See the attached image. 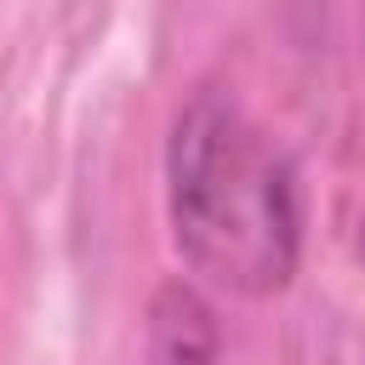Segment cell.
<instances>
[{
    "label": "cell",
    "mask_w": 365,
    "mask_h": 365,
    "mask_svg": "<svg viewBox=\"0 0 365 365\" xmlns=\"http://www.w3.org/2000/svg\"><path fill=\"white\" fill-rule=\"evenodd\" d=\"M165 205L182 262L228 297H274L297 274L302 194L285 148L228 97L194 91L165 143Z\"/></svg>",
    "instance_id": "cell-1"
},
{
    "label": "cell",
    "mask_w": 365,
    "mask_h": 365,
    "mask_svg": "<svg viewBox=\"0 0 365 365\" xmlns=\"http://www.w3.org/2000/svg\"><path fill=\"white\" fill-rule=\"evenodd\" d=\"M143 365H217V319H211V302L194 285L165 279L154 291Z\"/></svg>",
    "instance_id": "cell-2"
}]
</instances>
